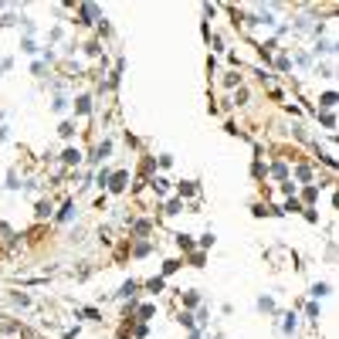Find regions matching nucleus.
Masks as SVG:
<instances>
[{
  "label": "nucleus",
  "instance_id": "nucleus-29",
  "mask_svg": "<svg viewBox=\"0 0 339 339\" xmlns=\"http://www.w3.org/2000/svg\"><path fill=\"white\" fill-rule=\"evenodd\" d=\"M177 244H180V248H187V251H190V248H194V238H190V234H177Z\"/></svg>",
  "mask_w": 339,
  "mask_h": 339
},
{
  "label": "nucleus",
  "instance_id": "nucleus-4",
  "mask_svg": "<svg viewBox=\"0 0 339 339\" xmlns=\"http://www.w3.org/2000/svg\"><path fill=\"white\" fill-rule=\"evenodd\" d=\"M281 333H285V336H295V333H299V316H295V312L281 316Z\"/></svg>",
  "mask_w": 339,
  "mask_h": 339
},
{
  "label": "nucleus",
  "instance_id": "nucleus-7",
  "mask_svg": "<svg viewBox=\"0 0 339 339\" xmlns=\"http://www.w3.org/2000/svg\"><path fill=\"white\" fill-rule=\"evenodd\" d=\"M312 55H316V58H319V55H329V58H333V55H336V41H316Z\"/></svg>",
  "mask_w": 339,
  "mask_h": 339
},
{
  "label": "nucleus",
  "instance_id": "nucleus-24",
  "mask_svg": "<svg viewBox=\"0 0 339 339\" xmlns=\"http://www.w3.org/2000/svg\"><path fill=\"white\" fill-rule=\"evenodd\" d=\"M109 177H112V173H109V170H99V173H95V180H92V183H95V187H109Z\"/></svg>",
  "mask_w": 339,
  "mask_h": 339
},
{
  "label": "nucleus",
  "instance_id": "nucleus-11",
  "mask_svg": "<svg viewBox=\"0 0 339 339\" xmlns=\"http://www.w3.org/2000/svg\"><path fill=\"white\" fill-rule=\"evenodd\" d=\"M177 197H180V200H183V197H197V183H194V180L180 183V187H177Z\"/></svg>",
  "mask_w": 339,
  "mask_h": 339
},
{
  "label": "nucleus",
  "instance_id": "nucleus-36",
  "mask_svg": "<svg viewBox=\"0 0 339 339\" xmlns=\"http://www.w3.org/2000/svg\"><path fill=\"white\" fill-rule=\"evenodd\" d=\"M281 190H285V194H288V197H295V190H299V187H295V183H292V180H285V183H281Z\"/></svg>",
  "mask_w": 339,
  "mask_h": 339
},
{
  "label": "nucleus",
  "instance_id": "nucleus-28",
  "mask_svg": "<svg viewBox=\"0 0 339 339\" xmlns=\"http://www.w3.org/2000/svg\"><path fill=\"white\" fill-rule=\"evenodd\" d=\"M7 190H20V180H17V173H14V170L7 173Z\"/></svg>",
  "mask_w": 339,
  "mask_h": 339
},
{
  "label": "nucleus",
  "instance_id": "nucleus-6",
  "mask_svg": "<svg viewBox=\"0 0 339 339\" xmlns=\"http://www.w3.org/2000/svg\"><path fill=\"white\" fill-rule=\"evenodd\" d=\"M255 305H258V312H265V316H275V312H278V305H275V299H271V295H261Z\"/></svg>",
  "mask_w": 339,
  "mask_h": 339
},
{
  "label": "nucleus",
  "instance_id": "nucleus-15",
  "mask_svg": "<svg viewBox=\"0 0 339 339\" xmlns=\"http://www.w3.org/2000/svg\"><path fill=\"white\" fill-rule=\"evenodd\" d=\"M295 180H299V183H309V180H312V166H305V163L295 166Z\"/></svg>",
  "mask_w": 339,
  "mask_h": 339
},
{
  "label": "nucleus",
  "instance_id": "nucleus-21",
  "mask_svg": "<svg viewBox=\"0 0 339 339\" xmlns=\"http://www.w3.org/2000/svg\"><path fill=\"white\" fill-rule=\"evenodd\" d=\"M183 305H187V309H200V295H197V292H187V295H183Z\"/></svg>",
  "mask_w": 339,
  "mask_h": 339
},
{
  "label": "nucleus",
  "instance_id": "nucleus-20",
  "mask_svg": "<svg viewBox=\"0 0 339 339\" xmlns=\"http://www.w3.org/2000/svg\"><path fill=\"white\" fill-rule=\"evenodd\" d=\"M10 302H14V305H20V309H27V305H31V299H27L24 292H10Z\"/></svg>",
  "mask_w": 339,
  "mask_h": 339
},
{
  "label": "nucleus",
  "instance_id": "nucleus-35",
  "mask_svg": "<svg viewBox=\"0 0 339 339\" xmlns=\"http://www.w3.org/2000/svg\"><path fill=\"white\" fill-rule=\"evenodd\" d=\"M177 268H180V261H166V265H163V278H166V275H173Z\"/></svg>",
  "mask_w": 339,
  "mask_h": 339
},
{
  "label": "nucleus",
  "instance_id": "nucleus-22",
  "mask_svg": "<svg viewBox=\"0 0 339 339\" xmlns=\"http://www.w3.org/2000/svg\"><path fill=\"white\" fill-rule=\"evenodd\" d=\"M68 105H71V99H65V95H58V99L51 102V109H55V112H68Z\"/></svg>",
  "mask_w": 339,
  "mask_h": 339
},
{
  "label": "nucleus",
  "instance_id": "nucleus-34",
  "mask_svg": "<svg viewBox=\"0 0 339 339\" xmlns=\"http://www.w3.org/2000/svg\"><path fill=\"white\" fill-rule=\"evenodd\" d=\"M133 255H136V258H142V255H149V241H139V244L133 248Z\"/></svg>",
  "mask_w": 339,
  "mask_h": 339
},
{
  "label": "nucleus",
  "instance_id": "nucleus-37",
  "mask_svg": "<svg viewBox=\"0 0 339 339\" xmlns=\"http://www.w3.org/2000/svg\"><path fill=\"white\" fill-rule=\"evenodd\" d=\"M295 61H299L302 68H309V65H312V58H309V55H295Z\"/></svg>",
  "mask_w": 339,
  "mask_h": 339
},
{
  "label": "nucleus",
  "instance_id": "nucleus-40",
  "mask_svg": "<svg viewBox=\"0 0 339 339\" xmlns=\"http://www.w3.org/2000/svg\"><path fill=\"white\" fill-rule=\"evenodd\" d=\"M14 65V61H10V58H0V75H3V71H7V68Z\"/></svg>",
  "mask_w": 339,
  "mask_h": 339
},
{
  "label": "nucleus",
  "instance_id": "nucleus-18",
  "mask_svg": "<svg viewBox=\"0 0 339 339\" xmlns=\"http://www.w3.org/2000/svg\"><path fill=\"white\" fill-rule=\"evenodd\" d=\"M180 210H183V200H180V197H173V200H166V214H170V217H177Z\"/></svg>",
  "mask_w": 339,
  "mask_h": 339
},
{
  "label": "nucleus",
  "instance_id": "nucleus-19",
  "mask_svg": "<svg viewBox=\"0 0 339 339\" xmlns=\"http://www.w3.org/2000/svg\"><path fill=\"white\" fill-rule=\"evenodd\" d=\"M288 173H292V170H288L285 163H275V166H271V177H278V180H288Z\"/></svg>",
  "mask_w": 339,
  "mask_h": 339
},
{
  "label": "nucleus",
  "instance_id": "nucleus-30",
  "mask_svg": "<svg viewBox=\"0 0 339 339\" xmlns=\"http://www.w3.org/2000/svg\"><path fill=\"white\" fill-rule=\"evenodd\" d=\"M146 288H149V292H163V275H160V278H149Z\"/></svg>",
  "mask_w": 339,
  "mask_h": 339
},
{
  "label": "nucleus",
  "instance_id": "nucleus-10",
  "mask_svg": "<svg viewBox=\"0 0 339 339\" xmlns=\"http://www.w3.org/2000/svg\"><path fill=\"white\" fill-rule=\"evenodd\" d=\"M75 112H78V116H88V112H92V95H78V99H75Z\"/></svg>",
  "mask_w": 339,
  "mask_h": 339
},
{
  "label": "nucleus",
  "instance_id": "nucleus-1",
  "mask_svg": "<svg viewBox=\"0 0 339 339\" xmlns=\"http://www.w3.org/2000/svg\"><path fill=\"white\" fill-rule=\"evenodd\" d=\"M78 17H81L78 24H99V20H102V10H99L95 3H81V7H78Z\"/></svg>",
  "mask_w": 339,
  "mask_h": 339
},
{
  "label": "nucleus",
  "instance_id": "nucleus-2",
  "mask_svg": "<svg viewBox=\"0 0 339 339\" xmlns=\"http://www.w3.org/2000/svg\"><path fill=\"white\" fill-rule=\"evenodd\" d=\"M109 156H112V139H102V142L92 149L88 163H92V166H99V163H102V160H109Z\"/></svg>",
  "mask_w": 339,
  "mask_h": 339
},
{
  "label": "nucleus",
  "instance_id": "nucleus-32",
  "mask_svg": "<svg viewBox=\"0 0 339 339\" xmlns=\"http://www.w3.org/2000/svg\"><path fill=\"white\" fill-rule=\"evenodd\" d=\"M58 133L65 136V139H71V136H75V122H61V126H58Z\"/></svg>",
  "mask_w": 339,
  "mask_h": 339
},
{
  "label": "nucleus",
  "instance_id": "nucleus-13",
  "mask_svg": "<svg viewBox=\"0 0 339 339\" xmlns=\"http://www.w3.org/2000/svg\"><path fill=\"white\" fill-rule=\"evenodd\" d=\"M136 288H139V285H136L133 278H129V281H122V288H119L116 295H119V299H133V295H136Z\"/></svg>",
  "mask_w": 339,
  "mask_h": 339
},
{
  "label": "nucleus",
  "instance_id": "nucleus-8",
  "mask_svg": "<svg viewBox=\"0 0 339 339\" xmlns=\"http://www.w3.org/2000/svg\"><path fill=\"white\" fill-rule=\"evenodd\" d=\"M149 187L156 190V197H166V194H170V180H166V177H153Z\"/></svg>",
  "mask_w": 339,
  "mask_h": 339
},
{
  "label": "nucleus",
  "instance_id": "nucleus-31",
  "mask_svg": "<svg viewBox=\"0 0 339 339\" xmlns=\"http://www.w3.org/2000/svg\"><path fill=\"white\" fill-rule=\"evenodd\" d=\"M153 312H156V305H139V309H136V316H139V319H149Z\"/></svg>",
  "mask_w": 339,
  "mask_h": 339
},
{
  "label": "nucleus",
  "instance_id": "nucleus-26",
  "mask_svg": "<svg viewBox=\"0 0 339 339\" xmlns=\"http://www.w3.org/2000/svg\"><path fill=\"white\" fill-rule=\"evenodd\" d=\"M302 197H305V203H316V200H319V190H316V187H305V190H302Z\"/></svg>",
  "mask_w": 339,
  "mask_h": 339
},
{
  "label": "nucleus",
  "instance_id": "nucleus-23",
  "mask_svg": "<svg viewBox=\"0 0 339 339\" xmlns=\"http://www.w3.org/2000/svg\"><path fill=\"white\" fill-rule=\"evenodd\" d=\"M20 51H24V55H38L41 48H38V44H34L31 38H24V41H20Z\"/></svg>",
  "mask_w": 339,
  "mask_h": 339
},
{
  "label": "nucleus",
  "instance_id": "nucleus-14",
  "mask_svg": "<svg viewBox=\"0 0 339 339\" xmlns=\"http://www.w3.org/2000/svg\"><path fill=\"white\" fill-rule=\"evenodd\" d=\"M316 119H319L326 129H336V116H333V112H319V109H316Z\"/></svg>",
  "mask_w": 339,
  "mask_h": 339
},
{
  "label": "nucleus",
  "instance_id": "nucleus-27",
  "mask_svg": "<svg viewBox=\"0 0 339 339\" xmlns=\"http://www.w3.org/2000/svg\"><path fill=\"white\" fill-rule=\"evenodd\" d=\"M224 85H227V88H234V85H241V75H238V71H231V75H224Z\"/></svg>",
  "mask_w": 339,
  "mask_h": 339
},
{
  "label": "nucleus",
  "instance_id": "nucleus-39",
  "mask_svg": "<svg viewBox=\"0 0 339 339\" xmlns=\"http://www.w3.org/2000/svg\"><path fill=\"white\" fill-rule=\"evenodd\" d=\"M10 139V126H0V142H7Z\"/></svg>",
  "mask_w": 339,
  "mask_h": 339
},
{
  "label": "nucleus",
  "instance_id": "nucleus-17",
  "mask_svg": "<svg viewBox=\"0 0 339 339\" xmlns=\"http://www.w3.org/2000/svg\"><path fill=\"white\" fill-rule=\"evenodd\" d=\"M129 231L139 234V238H146V234H149V220H133V224H129Z\"/></svg>",
  "mask_w": 339,
  "mask_h": 339
},
{
  "label": "nucleus",
  "instance_id": "nucleus-12",
  "mask_svg": "<svg viewBox=\"0 0 339 339\" xmlns=\"http://www.w3.org/2000/svg\"><path fill=\"white\" fill-rule=\"evenodd\" d=\"M329 292H333V288H329V285H326V281H316V285H312V288H309V295H312V299H326V295H329Z\"/></svg>",
  "mask_w": 339,
  "mask_h": 339
},
{
  "label": "nucleus",
  "instance_id": "nucleus-5",
  "mask_svg": "<svg viewBox=\"0 0 339 339\" xmlns=\"http://www.w3.org/2000/svg\"><path fill=\"white\" fill-rule=\"evenodd\" d=\"M61 163H65V166H78V163H81V149H78V146H68L65 153H61Z\"/></svg>",
  "mask_w": 339,
  "mask_h": 339
},
{
  "label": "nucleus",
  "instance_id": "nucleus-3",
  "mask_svg": "<svg viewBox=\"0 0 339 339\" xmlns=\"http://www.w3.org/2000/svg\"><path fill=\"white\" fill-rule=\"evenodd\" d=\"M126 180H129V173H126V170L112 173V177H109V190H112V194H122V190H126Z\"/></svg>",
  "mask_w": 339,
  "mask_h": 339
},
{
  "label": "nucleus",
  "instance_id": "nucleus-38",
  "mask_svg": "<svg viewBox=\"0 0 339 339\" xmlns=\"http://www.w3.org/2000/svg\"><path fill=\"white\" fill-rule=\"evenodd\" d=\"M200 248H214V234H203V238H200Z\"/></svg>",
  "mask_w": 339,
  "mask_h": 339
},
{
  "label": "nucleus",
  "instance_id": "nucleus-33",
  "mask_svg": "<svg viewBox=\"0 0 339 339\" xmlns=\"http://www.w3.org/2000/svg\"><path fill=\"white\" fill-rule=\"evenodd\" d=\"M34 214H38V217H51V203H48V200H41V203H38V210H34Z\"/></svg>",
  "mask_w": 339,
  "mask_h": 339
},
{
  "label": "nucleus",
  "instance_id": "nucleus-9",
  "mask_svg": "<svg viewBox=\"0 0 339 339\" xmlns=\"http://www.w3.org/2000/svg\"><path fill=\"white\" fill-rule=\"evenodd\" d=\"M71 220H75V200H65L61 214H58V224H71Z\"/></svg>",
  "mask_w": 339,
  "mask_h": 339
},
{
  "label": "nucleus",
  "instance_id": "nucleus-25",
  "mask_svg": "<svg viewBox=\"0 0 339 339\" xmlns=\"http://www.w3.org/2000/svg\"><path fill=\"white\" fill-rule=\"evenodd\" d=\"M305 316H309L312 322H319V302H309V305H305Z\"/></svg>",
  "mask_w": 339,
  "mask_h": 339
},
{
  "label": "nucleus",
  "instance_id": "nucleus-16",
  "mask_svg": "<svg viewBox=\"0 0 339 339\" xmlns=\"http://www.w3.org/2000/svg\"><path fill=\"white\" fill-rule=\"evenodd\" d=\"M336 102H339V95H336V92H326V95L319 99V105H322V109H329V112L336 109Z\"/></svg>",
  "mask_w": 339,
  "mask_h": 339
}]
</instances>
